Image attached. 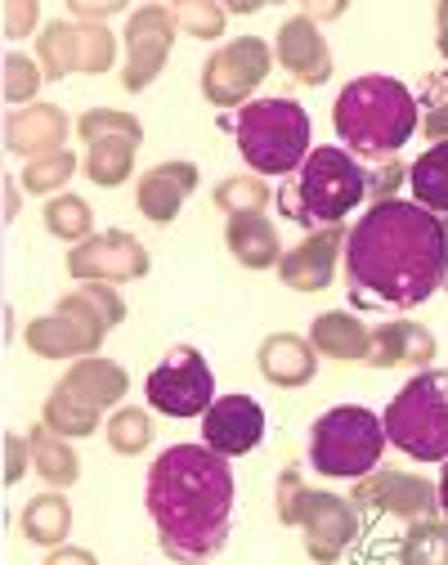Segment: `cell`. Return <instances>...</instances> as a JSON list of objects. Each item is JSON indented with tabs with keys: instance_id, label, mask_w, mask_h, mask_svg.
I'll return each mask as SVG.
<instances>
[{
	"instance_id": "1",
	"label": "cell",
	"mask_w": 448,
	"mask_h": 565,
	"mask_svg": "<svg viewBox=\"0 0 448 565\" xmlns=\"http://www.w3.org/2000/svg\"><path fill=\"white\" fill-rule=\"evenodd\" d=\"M448 282V221L422 202H372L345 238V288L359 310H417Z\"/></svg>"
},
{
	"instance_id": "2",
	"label": "cell",
	"mask_w": 448,
	"mask_h": 565,
	"mask_svg": "<svg viewBox=\"0 0 448 565\" xmlns=\"http://www.w3.org/2000/svg\"><path fill=\"white\" fill-rule=\"evenodd\" d=\"M143 508L158 543L180 565L211 561L234 521V467L206 445H171L143 480Z\"/></svg>"
},
{
	"instance_id": "3",
	"label": "cell",
	"mask_w": 448,
	"mask_h": 565,
	"mask_svg": "<svg viewBox=\"0 0 448 565\" xmlns=\"http://www.w3.org/2000/svg\"><path fill=\"white\" fill-rule=\"evenodd\" d=\"M422 126V104L417 95L386 73H367L341 86L332 104V130L341 149L354 158H377L391 162Z\"/></svg>"
},
{
	"instance_id": "4",
	"label": "cell",
	"mask_w": 448,
	"mask_h": 565,
	"mask_svg": "<svg viewBox=\"0 0 448 565\" xmlns=\"http://www.w3.org/2000/svg\"><path fill=\"white\" fill-rule=\"evenodd\" d=\"M359 202H367V171L341 145L314 149L306 167L278 189V211L310 234L345 225V216Z\"/></svg>"
},
{
	"instance_id": "5",
	"label": "cell",
	"mask_w": 448,
	"mask_h": 565,
	"mask_svg": "<svg viewBox=\"0 0 448 565\" xmlns=\"http://www.w3.org/2000/svg\"><path fill=\"white\" fill-rule=\"evenodd\" d=\"M126 319V301L117 297V288L108 282H82L77 292H67L50 315L32 319L23 341L32 355L41 360H90L99 355V345L108 341V332Z\"/></svg>"
},
{
	"instance_id": "6",
	"label": "cell",
	"mask_w": 448,
	"mask_h": 565,
	"mask_svg": "<svg viewBox=\"0 0 448 565\" xmlns=\"http://www.w3.org/2000/svg\"><path fill=\"white\" fill-rule=\"evenodd\" d=\"M234 139H238V153L252 167V175H296L306 167V158L314 153L310 113L287 95L252 99L247 108H238Z\"/></svg>"
},
{
	"instance_id": "7",
	"label": "cell",
	"mask_w": 448,
	"mask_h": 565,
	"mask_svg": "<svg viewBox=\"0 0 448 565\" xmlns=\"http://www.w3.org/2000/svg\"><path fill=\"white\" fill-rule=\"evenodd\" d=\"M386 440L413 462H448V369L413 373L382 413Z\"/></svg>"
},
{
	"instance_id": "8",
	"label": "cell",
	"mask_w": 448,
	"mask_h": 565,
	"mask_svg": "<svg viewBox=\"0 0 448 565\" xmlns=\"http://www.w3.org/2000/svg\"><path fill=\"white\" fill-rule=\"evenodd\" d=\"M382 413L363 404H337L310 427V467L328 480H363L382 467L386 454Z\"/></svg>"
},
{
	"instance_id": "9",
	"label": "cell",
	"mask_w": 448,
	"mask_h": 565,
	"mask_svg": "<svg viewBox=\"0 0 448 565\" xmlns=\"http://www.w3.org/2000/svg\"><path fill=\"white\" fill-rule=\"evenodd\" d=\"M36 63L45 82H63V77H99L117 63V36L104 28V23H45L41 36H36Z\"/></svg>"
},
{
	"instance_id": "10",
	"label": "cell",
	"mask_w": 448,
	"mask_h": 565,
	"mask_svg": "<svg viewBox=\"0 0 448 565\" xmlns=\"http://www.w3.org/2000/svg\"><path fill=\"white\" fill-rule=\"evenodd\" d=\"M143 395H148V408L167 417H206V408L220 399L215 373L198 345H171L167 360L148 373Z\"/></svg>"
},
{
	"instance_id": "11",
	"label": "cell",
	"mask_w": 448,
	"mask_h": 565,
	"mask_svg": "<svg viewBox=\"0 0 448 565\" xmlns=\"http://www.w3.org/2000/svg\"><path fill=\"white\" fill-rule=\"evenodd\" d=\"M274 67V45L260 36H238L220 45L202 67V95L215 108H247Z\"/></svg>"
},
{
	"instance_id": "12",
	"label": "cell",
	"mask_w": 448,
	"mask_h": 565,
	"mask_svg": "<svg viewBox=\"0 0 448 565\" xmlns=\"http://www.w3.org/2000/svg\"><path fill=\"white\" fill-rule=\"evenodd\" d=\"M175 32H180V23H175L171 6H139L135 14H126V32H121V41H126L121 86L130 95L148 90L162 77V67L171 58V45H175Z\"/></svg>"
},
{
	"instance_id": "13",
	"label": "cell",
	"mask_w": 448,
	"mask_h": 565,
	"mask_svg": "<svg viewBox=\"0 0 448 565\" xmlns=\"http://www.w3.org/2000/svg\"><path fill=\"white\" fill-rule=\"evenodd\" d=\"M291 525L301 530L306 552H310L314 565H332L359 539V508H354V499H341V493L306 489V499H301V508H296Z\"/></svg>"
},
{
	"instance_id": "14",
	"label": "cell",
	"mask_w": 448,
	"mask_h": 565,
	"mask_svg": "<svg viewBox=\"0 0 448 565\" xmlns=\"http://www.w3.org/2000/svg\"><path fill=\"white\" fill-rule=\"evenodd\" d=\"M148 269H153V256L126 230H104L67 252V274L77 282H108V288H117V282L143 278Z\"/></svg>"
},
{
	"instance_id": "15",
	"label": "cell",
	"mask_w": 448,
	"mask_h": 565,
	"mask_svg": "<svg viewBox=\"0 0 448 565\" xmlns=\"http://www.w3.org/2000/svg\"><path fill=\"white\" fill-rule=\"evenodd\" d=\"M354 508H372V512H386L399 521H430L439 516V484H430L426 476L399 471V467H377L372 476L354 480Z\"/></svg>"
},
{
	"instance_id": "16",
	"label": "cell",
	"mask_w": 448,
	"mask_h": 565,
	"mask_svg": "<svg viewBox=\"0 0 448 565\" xmlns=\"http://www.w3.org/2000/svg\"><path fill=\"white\" fill-rule=\"evenodd\" d=\"M345 225H332V230H314L296 243L291 252H282L278 260V278L282 288L291 292H328L332 278H337V265L345 260Z\"/></svg>"
},
{
	"instance_id": "17",
	"label": "cell",
	"mask_w": 448,
	"mask_h": 565,
	"mask_svg": "<svg viewBox=\"0 0 448 565\" xmlns=\"http://www.w3.org/2000/svg\"><path fill=\"white\" fill-rule=\"evenodd\" d=\"M265 440V408L252 395H220L202 417V445L220 458H243Z\"/></svg>"
},
{
	"instance_id": "18",
	"label": "cell",
	"mask_w": 448,
	"mask_h": 565,
	"mask_svg": "<svg viewBox=\"0 0 448 565\" xmlns=\"http://www.w3.org/2000/svg\"><path fill=\"white\" fill-rule=\"evenodd\" d=\"M274 58H278L282 73L301 86H328L332 82V50H328V36L319 32V23L310 14H291L278 28Z\"/></svg>"
},
{
	"instance_id": "19",
	"label": "cell",
	"mask_w": 448,
	"mask_h": 565,
	"mask_svg": "<svg viewBox=\"0 0 448 565\" xmlns=\"http://www.w3.org/2000/svg\"><path fill=\"white\" fill-rule=\"evenodd\" d=\"M439 341L426 323L413 319H386L372 328V345H367V369H413L426 373L435 369Z\"/></svg>"
},
{
	"instance_id": "20",
	"label": "cell",
	"mask_w": 448,
	"mask_h": 565,
	"mask_svg": "<svg viewBox=\"0 0 448 565\" xmlns=\"http://www.w3.org/2000/svg\"><path fill=\"white\" fill-rule=\"evenodd\" d=\"M67 113L58 104H28V108H14L6 117V149L14 158H45V153H63L67 149Z\"/></svg>"
},
{
	"instance_id": "21",
	"label": "cell",
	"mask_w": 448,
	"mask_h": 565,
	"mask_svg": "<svg viewBox=\"0 0 448 565\" xmlns=\"http://www.w3.org/2000/svg\"><path fill=\"white\" fill-rule=\"evenodd\" d=\"M198 189V167L193 162H158L148 167L135 184V202H139V216L153 221V225H171L184 202Z\"/></svg>"
},
{
	"instance_id": "22",
	"label": "cell",
	"mask_w": 448,
	"mask_h": 565,
	"mask_svg": "<svg viewBox=\"0 0 448 565\" xmlns=\"http://www.w3.org/2000/svg\"><path fill=\"white\" fill-rule=\"evenodd\" d=\"M256 364L260 377L278 391H296V386H310L319 373V350L310 345V337L301 332H269L256 350Z\"/></svg>"
},
{
	"instance_id": "23",
	"label": "cell",
	"mask_w": 448,
	"mask_h": 565,
	"mask_svg": "<svg viewBox=\"0 0 448 565\" xmlns=\"http://www.w3.org/2000/svg\"><path fill=\"white\" fill-rule=\"evenodd\" d=\"M58 391H67L72 399L86 404V408H95V413H108V408H117V404L126 399L130 377H126L121 364H113V360H104V355H90V360H77V364L63 373Z\"/></svg>"
},
{
	"instance_id": "24",
	"label": "cell",
	"mask_w": 448,
	"mask_h": 565,
	"mask_svg": "<svg viewBox=\"0 0 448 565\" xmlns=\"http://www.w3.org/2000/svg\"><path fill=\"white\" fill-rule=\"evenodd\" d=\"M310 345L319 350V360H341V364H367L372 328L350 315V310H328L310 323Z\"/></svg>"
},
{
	"instance_id": "25",
	"label": "cell",
	"mask_w": 448,
	"mask_h": 565,
	"mask_svg": "<svg viewBox=\"0 0 448 565\" xmlns=\"http://www.w3.org/2000/svg\"><path fill=\"white\" fill-rule=\"evenodd\" d=\"M224 247L243 269H278L282 247H278V230L269 216H230L224 225Z\"/></svg>"
},
{
	"instance_id": "26",
	"label": "cell",
	"mask_w": 448,
	"mask_h": 565,
	"mask_svg": "<svg viewBox=\"0 0 448 565\" xmlns=\"http://www.w3.org/2000/svg\"><path fill=\"white\" fill-rule=\"evenodd\" d=\"M28 445H32V467L36 476L50 484V489H72L82 480V458L72 449V440H63L58 431H50L45 422L28 431Z\"/></svg>"
},
{
	"instance_id": "27",
	"label": "cell",
	"mask_w": 448,
	"mask_h": 565,
	"mask_svg": "<svg viewBox=\"0 0 448 565\" xmlns=\"http://www.w3.org/2000/svg\"><path fill=\"white\" fill-rule=\"evenodd\" d=\"M139 145H143V139H135V135H99V139H90V145H86V162L82 167H86V175L99 189H117V184L130 180Z\"/></svg>"
},
{
	"instance_id": "28",
	"label": "cell",
	"mask_w": 448,
	"mask_h": 565,
	"mask_svg": "<svg viewBox=\"0 0 448 565\" xmlns=\"http://www.w3.org/2000/svg\"><path fill=\"white\" fill-rule=\"evenodd\" d=\"M19 530L36 547H63L67 534H72V503L63 499L58 489L36 493V499L23 508V516H19Z\"/></svg>"
},
{
	"instance_id": "29",
	"label": "cell",
	"mask_w": 448,
	"mask_h": 565,
	"mask_svg": "<svg viewBox=\"0 0 448 565\" xmlns=\"http://www.w3.org/2000/svg\"><path fill=\"white\" fill-rule=\"evenodd\" d=\"M408 189H413V202H422L435 216H448V145H430L408 167Z\"/></svg>"
},
{
	"instance_id": "30",
	"label": "cell",
	"mask_w": 448,
	"mask_h": 565,
	"mask_svg": "<svg viewBox=\"0 0 448 565\" xmlns=\"http://www.w3.org/2000/svg\"><path fill=\"white\" fill-rule=\"evenodd\" d=\"M45 230L58 238V243H72L82 247L86 238H95V211L82 193H58L45 202Z\"/></svg>"
},
{
	"instance_id": "31",
	"label": "cell",
	"mask_w": 448,
	"mask_h": 565,
	"mask_svg": "<svg viewBox=\"0 0 448 565\" xmlns=\"http://www.w3.org/2000/svg\"><path fill=\"white\" fill-rule=\"evenodd\" d=\"M211 202L224 216H265V206L274 202V189L265 184V175H224Z\"/></svg>"
},
{
	"instance_id": "32",
	"label": "cell",
	"mask_w": 448,
	"mask_h": 565,
	"mask_svg": "<svg viewBox=\"0 0 448 565\" xmlns=\"http://www.w3.org/2000/svg\"><path fill=\"white\" fill-rule=\"evenodd\" d=\"M41 422L50 431H58L63 440H86V436H95L99 431V413L95 408H86V404H77L67 391H50L45 395V408H41Z\"/></svg>"
},
{
	"instance_id": "33",
	"label": "cell",
	"mask_w": 448,
	"mask_h": 565,
	"mask_svg": "<svg viewBox=\"0 0 448 565\" xmlns=\"http://www.w3.org/2000/svg\"><path fill=\"white\" fill-rule=\"evenodd\" d=\"M399 565H448V521H413L399 539Z\"/></svg>"
},
{
	"instance_id": "34",
	"label": "cell",
	"mask_w": 448,
	"mask_h": 565,
	"mask_svg": "<svg viewBox=\"0 0 448 565\" xmlns=\"http://www.w3.org/2000/svg\"><path fill=\"white\" fill-rule=\"evenodd\" d=\"M104 436H108V449L113 454L135 458V454H143L148 445H153V417H148V408H130V404L126 408H113Z\"/></svg>"
},
{
	"instance_id": "35",
	"label": "cell",
	"mask_w": 448,
	"mask_h": 565,
	"mask_svg": "<svg viewBox=\"0 0 448 565\" xmlns=\"http://www.w3.org/2000/svg\"><path fill=\"white\" fill-rule=\"evenodd\" d=\"M77 158H72L67 149L63 153H45V158H36V162H28L23 167V175H19V184L28 189V193H36V198H58V193H67L63 184L77 175Z\"/></svg>"
},
{
	"instance_id": "36",
	"label": "cell",
	"mask_w": 448,
	"mask_h": 565,
	"mask_svg": "<svg viewBox=\"0 0 448 565\" xmlns=\"http://www.w3.org/2000/svg\"><path fill=\"white\" fill-rule=\"evenodd\" d=\"M45 73L41 63L10 50L6 58H0V90H6V104H36V90H41Z\"/></svg>"
},
{
	"instance_id": "37",
	"label": "cell",
	"mask_w": 448,
	"mask_h": 565,
	"mask_svg": "<svg viewBox=\"0 0 448 565\" xmlns=\"http://www.w3.org/2000/svg\"><path fill=\"white\" fill-rule=\"evenodd\" d=\"M175 23L184 36H198V41H215L224 36V19H230V10L215 6V0H184V6H171Z\"/></svg>"
},
{
	"instance_id": "38",
	"label": "cell",
	"mask_w": 448,
	"mask_h": 565,
	"mask_svg": "<svg viewBox=\"0 0 448 565\" xmlns=\"http://www.w3.org/2000/svg\"><path fill=\"white\" fill-rule=\"evenodd\" d=\"M77 135L86 139V145L99 139V135H135V139H143V126H139V117H130L121 108H86L77 117Z\"/></svg>"
},
{
	"instance_id": "39",
	"label": "cell",
	"mask_w": 448,
	"mask_h": 565,
	"mask_svg": "<svg viewBox=\"0 0 448 565\" xmlns=\"http://www.w3.org/2000/svg\"><path fill=\"white\" fill-rule=\"evenodd\" d=\"M306 476H301V467H287L282 476H278V484H274V508H278V521L282 525H291V516H296V508H301V499H306Z\"/></svg>"
},
{
	"instance_id": "40",
	"label": "cell",
	"mask_w": 448,
	"mask_h": 565,
	"mask_svg": "<svg viewBox=\"0 0 448 565\" xmlns=\"http://www.w3.org/2000/svg\"><path fill=\"white\" fill-rule=\"evenodd\" d=\"M404 180H408V167H399V162L391 158V162H382L377 171H367V198H372V202H391Z\"/></svg>"
},
{
	"instance_id": "41",
	"label": "cell",
	"mask_w": 448,
	"mask_h": 565,
	"mask_svg": "<svg viewBox=\"0 0 448 565\" xmlns=\"http://www.w3.org/2000/svg\"><path fill=\"white\" fill-rule=\"evenodd\" d=\"M36 19H41L36 0H6V36H10V41L28 36V32L36 28Z\"/></svg>"
},
{
	"instance_id": "42",
	"label": "cell",
	"mask_w": 448,
	"mask_h": 565,
	"mask_svg": "<svg viewBox=\"0 0 448 565\" xmlns=\"http://www.w3.org/2000/svg\"><path fill=\"white\" fill-rule=\"evenodd\" d=\"M28 458H32V445H28V436H14V431H6V484H19V480H23V471H28Z\"/></svg>"
},
{
	"instance_id": "43",
	"label": "cell",
	"mask_w": 448,
	"mask_h": 565,
	"mask_svg": "<svg viewBox=\"0 0 448 565\" xmlns=\"http://www.w3.org/2000/svg\"><path fill=\"white\" fill-rule=\"evenodd\" d=\"M121 10H126L121 0H99V6H95V0H72V19H77V23H104V19L121 14Z\"/></svg>"
},
{
	"instance_id": "44",
	"label": "cell",
	"mask_w": 448,
	"mask_h": 565,
	"mask_svg": "<svg viewBox=\"0 0 448 565\" xmlns=\"http://www.w3.org/2000/svg\"><path fill=\"white\" fill-rule=\"evenodd\" d=\"M422 135L430 145H448V104H426L422 108Z\"/></svg>"
},
{
	"instance_id": "45",
	"label": "cell",
	"mask_w": 448,
	"mask_h": 565,
	"mask_svg": "<svg viewBox=\"0 0 448 565\" xmlns=\"http://www.w3.org/2000/svg\"><path fill=\"white\" fill-rule=\"evenodd\" d=\"M45 565H99V556H95L90 547H72V543H63V547H50Z\"/></svg>"
},
{
	"instance_id": "46",
	"label": "cell",
	"mask_w": 448,
	"mask_h": 565,
	"mask_svg": "<svg viewBox=\"0 0 448 565\" xmlns=\"http://www.w3.org/2000/svg\"><path fill=\"white\" fill-rule=\"evenodd\" d=\"M19 189H23V184H19L14 175H6V221L19 216Z\"/></svg>"
},
{
	"instance_id": "47",
	"label": "cell",
	"mask_w": 448,
	"mask_h": 565,
	"mask_svg": "<svg viewBox=\"0 0 448 565\" xmlns=\"http://www.w3.org/2000/svg\"><path fill=\"white\" fill-rule=\"evenodd\" d=\"M439 512L448 516V462H444V471H439Z\"/></svg>"
},
{
	"instance_id": "48",
	"label": "cell",
	"mask_w": 448,
	"mask_h": 565,
	"mask_svg": "<svg viewBox=\"0 0 448 565\" xmlns=\"http://www.w3.org/2000/svg\"><path fill=\"white\" fill-rule=\"evenodd\" d=\"M435 23H439V32H448V0H444V6L435 10Z\"/></svg>"
},
{
	"instance_id": "49",
	"label": "cell",
	"mask_w": 448,
	"mask_h": 565,
	"mask_svg": "<svg viewBox=\"0 0 448 565\" xmlns=\"http://www.w3.org/2000/svg\"><path fill=\"white\" fill-rule=\"evenodd\" d=\"M444 292H448V282H444Z\"/></svg>"
}]
</instances>
